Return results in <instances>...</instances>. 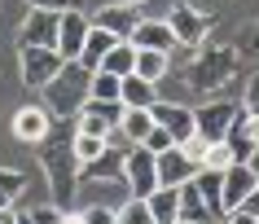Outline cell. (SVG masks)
Listing matches in <instances>:
<instances>
[{"instance_id":"6da1fadb","label":"cell","mask_w":259,"mask_h":224,"mask_svg":"<svg viewBox=\"0 0 259 224\" xmlns=\"http://www.w3.org/2000/svg\"><path fill=\"white\" fill-rule=\"evenodd\" d=\"M88 88H93V70L79 66V62H66V66L40 88L44 93V110L57 114V119H75V114L83 110V101H88Z\"/></svg>"},{"instance_id":"7a4b0ae2","label":"cell","mask_w":259,"mask_h":224,"mask_svg":"<svg viewBox=\"0 0 259 224\" xmlns=\"http://www.w3.org/2000/svg\"><path fill=\"white\" fill-rule=\"evenodd\" d=\"M123 185L132 198H150L158 189V154H150L145 145H132L123 158Z\"/></svg>"},{"instance_id":"3957f363","label":"cell","mask_w":259,"mask_h":224,"mask_svg":"<svg viewBox=\"0 0 259 224\" xmlns=\"http://www.w3.org/2000/svg\"><path fill=\"white\" fill-rule=\"evenodd\" d=\"M62 66H66V57L57 53V49H35V44L18 49V70H22V84L27 88H44Z\"/></svg>"},{"instance_id":"277c9868","label":"cell","mask_w":259,"mask_h":224,"mask_svg":"<svg viewBox=\"0 0 259 224\" xmlns=\"http://www.w3.org/2000/svg\"><path fill=\"white\" fill-rule=\"evenodd\" d=\"M57 27H62V14L31 5V14L22 18V31H18V49H22V44H35V49H57Z\"/></svg>"},{"instance_id":"5b68a950","label":"cell","mask_w":259,"mask_h":224,"mask_svg":"<svg viewBox=\"0 0 259 224\" xmlns=\"http://www.w3.org/2000/svg\"><path fill=\"white\" fill-rule=\"evenodd\" d=\"M237 110H242V106H233V101H211L202 110H193V132L206 137V141H224L229 127H233V119H237Z\"/></svg>"},{"instance_id":"8992f818","label":"cell","mask_w":259,"mask_h":224,"mask_svg":"<svg viewBox=\"0 0 259 224\" xmlns=\"http://www.w3.org/2000/svg\"><path fill=\"white\" fill-rule=\"evenodd\" d=\"M88 31H93V18L83 14V9H66L62 14V27H57V53L66 57V62H79Z\"/></svg>"},{"instance_id":"52a82bcc","label":"cell","mask_w":259,"mask_h":224,"mask_svg":"<svg viewBox=\"0 0 259 224\" xmlns=\"http://www.w3.org/2000/svg\"><path fill=\"white\" fill-rule=\"evenodd\" d=\"M167 27L176 31V44L198 49V44L206 40V31H211V18H206L202 9H193V5H176V9H171V18H167Z\"/></svg>"},{"instance_id":"ba28073f","label":"cell","mask_w":259,"mask_h":224,"mask_svg":"<svg viewBox=\"0 0 259 224\" xmlns=\"http://www.w3.org/2000/svg\"><path fill=\"white\" fill-rule=\"evenodd\" d=\"M49 127H53V114L44 110V106H22L14 114V137L22 145H44L49 141Z\"/></svg>"},{"instance_id":"9c48e42d","label":"cell","mask_w":259,"mask_h":224,"mask_svg":"<svg viewBox=\"0 0 259 224\" xmlns=\"http://www.w3.org/2000/svg\"><path fill=\"white\" fill-rule=\"evenodd\" d=\"M150 114H154L158 127H167V132L176 137V145L193 137V110H185V106H176V101H154Z\"/></svg>"},{"instance_id":"30bf717a","label":"cell","mask_w":259,"mask_h":224,"mask_svg":"<svg viewBox=\"0 0 259 224\" xmlns=\"http://www.w3.org/2000/svg\"><path fill=\"white\" fill-rule=\"evenodd\" d=\"M193 176H198V163L180 145H171V150L158 154V185H189Z\"/></svg>"},{"instance_id":"8fae6325","label":"cell","mask_w":259,"mask_h":224,"mask_svg":"<svg viewBox=\"0 0 259 224\" xmlns=\"http://www.w3.org/2000/svg\"><path fill=\"white\" fill-rule=\"evenodd\" d=\"M137 5H106L101 14L93 18V27H101V31H110L114 40H132V31H137Z\"/></svg>"},{"instance_id":"7c38bea8","label":"cell","mask_w":259,"mask_h":224,"mask_svg":"<svg viewBox=\"0 0 259 224\" xmlns=\"http://www.w3.org/2000/svg\"><path fill=\"white\" fill-rule=\"evenodd\" d=\"M193 189L202 194V202L211 207V215H215V224L229 215L224 211V171H211V167H198V176H193Z\"/></svg>"},{"instance_id":"4fadbf2b","label":"cell","mask_w":259,"mask_h":224,"mask_svg":"<svg viewBox=\"0 0 259 224\" xmlns=\"http://www.w3.org/2000/svg\"><path fill=\"white\" fill-rule=\"evenodd\" d=\"M255 185H259V176L250 171V163H233V167L224 171V211L242 207V198L250 194Z\"/></svg>"},{"instance_id":"5bb4252c","label":"cell","mask_w":259,"mask_h":224,"mask_svg":"<svg viewBox=\"0 0 259 224\" xmlns=\"http://www.w3.org/2000/svg\"><path fill=\"white\" fill-rule=\"evenodd\" d=\"M132 44L137 49H154V53H171L176 49V31L167 27V22H145L141 18L137 31H132Z\"/></svg>"},{"instance_id":"9a60e30c","label":"cell","mask_w":259,"mask_h":224,"mask_svg":"<svg viewBox=\"0 0 259 224\" xmlns=\"http://www.w3.org/2000/svg\"><path fill=\"white\" fill-rule=\"evenodd\" d=\"M145 202H150L154 224H176L180 220V185H158Z\"/></svg>"},{"instance_id":"2e32d148","label":"cell","mask_w":259,"mask_h":224,"mask_svg":"<svg viewBox=\"0 0 259 224\" xmlns=\"http://www.w3.org/2000/svg\"><path fill=\"white\" fill-rule=\"evenodd\" d=\"M119 101L127 106V110H150L154 101H158V84L141 79V75H123V93H119Z\"/></svg>"},{"instance_id":"e0dca14e","label":"cell","mask_w":259,"mask_h":224,"mask_svg":"<svg viewBox=\"0 0 259 224\" xmlns=\"http://www.w3.org/2000/svg\"><path fill=\"white\" fill-rule=\"evenodd\" d=\"M123 158H127V150H110L106 145L101 158L83 163V176H88V181H123Z\"/></svg>"},{"instance_id":"ac0fdd59","label":"cell","mask_w":259,"mask_h":224,"mask_svg":"<svg viewBox=\"0 0 259 224\" xmlns=\"http://www.w3.org/2000/svg\"><path fill=\"white\" fill-rule=\"evenodd\" d=\"M97 70H106V75H132V70H137V44L119 40L106 57H101V66H97Z\"/></svg>"},{"instance_id":"d6986e66","label":"cell","mask_w":259,"mask_h":224,"mask_svg":"<svg viewBox=\"0 0 259 224\" xmlns=\"http://www.w3.org/2000/svg\"><path fill=\"white\" fill-rule=\"evenodd\" d=\"M114 35H110V31H101V27H93L88 31V40H83V53H79V66H88V70H97L101 66V57L110 53V49H114Z\"/></svg>"},{"instance_id":"ffe728a7","label":"cell","mask_w":259,"mask_h":224,"mask_svg":"<svg viewBox=\"0 0 259 224\" xmlns=\"http://www.w3.org/2000/svg\"><path fill=\"white\" fill-rule=\"evenodd\" d=\"M180 220H193V224H215V215H211V207L202 202V194L189 185H180Z\"/></svg>"},{"instance_id":"44dd1931","label":"cell","mask_w":259,"mask_h":224,"mask_svg":"<svg viewBox=\"0 0 259 224\" xmlns=\"http://www.w3.org/2000/svg\"><path fill=\"white\" fill-rule=\"evenodd\" d=\"M154 132V114L150 110H123V123H119V137L127 145H141V141Z\"/></svg>"},{"instance_id":"7402d4cb","label":"cell","mask_w":259,"mask_h":224,"mask_svg":"<svg viewBox=\"0 0 259 224\" xmlns=\"http://www.w3.org/2000/svg\"><path fill=\"white\" fill-rule=\"evenodd\" d=\"M132 75H141V79H150V84H158L167 75V53H154V49H137V70Z\"/></svg>"},{"instance_id":"603a6c76","label":"cell","mask_w":259,"mask_h":224,"mask_svg":"<svg viewBox=\"0 0 259 224\" xmlns=\"http://www.w3.org/2000/svg\"><path fill=\"white\" fill-rule=\"evenodd\" d=\"M119 93H123V75L93 70V88H88V97H93V101H119Z\"/></svg>"},{"instance_id":"cb8c5ba5","label":"cell","mask_w":259,"mask_h":224,"mask_svg":"<svg viewBox=\"0 0 259 224\" xmlns=\"http://www.w3.org/2000/svg\"><path fill=\"white\" fill-rule=\"evenodd\" d=\"M22 189H27V176L14 167H0V211L5 207H14L18 198H22Z\"/></svg>"},{"instance_id":"d4e9b609","label":"cell","mask_w":259,"mask_h":224,"mask_svg":"<svg viewBox=\"0 0 259 224\" xmlns=\"http://www.w3.org/2000/svg\"><path fill=\"white\" fill-rule=\"evenodd\" d=\"M70 145H75V158H79V163H93V158L106 154V137H88V132H75V141H70Z\"/></svg>"},{"instance_id":"484cf974","label":"cell","mask_w":259,"mask_h":224,"mask_svg":"<svg viewBox=\"0 0 259 224\" xmlns=\"http://www.w3.org/2000/svg\"><path fill=\"white\" fill-rule=\"evenodd\" d=\"M114 211H119V224H154L150 202H145V198H127V202L114 207Z\"/></svg>"},{"instance_id":"4316f807","label":"cell","mask_w":259,"mask_h":224,"mask_svg":"<svg viewBox=\"0 0 259 224\" xmlns=\"http://www.w3.org/2000/svg\"><path fill=\"white\" fill-rule=\"evenodd\" d=\"M237 158H233V150L224 145V141H211V150H206V158H202V167H211V171H229Z\"/></svg>"},{"instance_id":"83f0119b","label":"cell","mask_w":259,"mask_h":224,"mask_svg":"<svg viewBox=\"0 0 259 224\" xmlns=\"http://www.w3.org/2000/svg\"><path fill=\"white\" fill-rule=\"evenodd\" d=\"M141 145H145L150 154H163V150H171V145H176V137H171L167 127H158V123H154V132H150L145 141H141Z\"/></svg>"},{"instance_id":"f1b7e54d","label":"cell","mask_w":259,"mask_h":224,"mask_svg":"<svg viewBox=\"0 0 259 224\" xmlns=\"http://www.w3.org/2000/svg\"><path fill=\"white\" fill-rule=\"evenodd\" d=\"M180 150H185V154H189L193 163L202 167V158H206V150H211V141H206V137H198V132H193L189 141H180Z\"/></svg>"},{"instance_id":"f546056e","label":"cell","mask_w":259,"mask_h":224,"mask_svg":"<svg viewBox=\"0 0 259 224\" xmlns=\"http://www.w3.org/2000/svg\"><path fill=\"white\" fill-rule=\"evenodd\" d=\"M79 215H83V224H119V211L114 207H88Z\"/></svg>"},{"instance_id":"4dcf8cb0","label":"cell","mask_w":259,"mask_h":224,"mask_svg":"<svg viewBox=\"0 0 259 224\" xmlns=\"http://www.w3.org/2000/svg\"><path fill=\"white\" fill-rule=\"evenodd\" d=\"M27 215H31L35 224H57L66 211H57V207H35V211H27Z\"/></svg>"},{"instance_id":"1f68e13d","label":"cell","mask_w":259,"mask_h":224,"mask_svg":"<svg viewBox=\"0 0 259 224\" xmlns=\"http://www.w3.org/2000/svg\"><path fill=\"white\" fill-rule=\"evenodd\" d=\"M40 9H53V14H66V9H83V0H35Z\"/></svg>"},{"instance_id":"d6a6232c","label":"cell","mask_w":259,"mask_h":224,"mask_svg":"<svg viewBox=\"0 0 259 224\" xmlns=\"http://www.w3.org/2000/svg\"><path fill=\"white\" fill-rule=\"evenodd\" d=\"M246 110L259 114V75H250V84H246Z\"/></svg>"},{"instance_id":"836d02e7","label":"cell","mask_w":259,"mask_h":224,"mask_svg":"<svg viewBox=\"0 0 259 224\" xmlns=\"http://www.w3.org/2000/svg\"><path fill=\"white\" fill-rule=\"evenodd\" d=\"M233 211H237V207H233ZM242 211H246V215H255V220H259V185H255V189H250V194L242 198Z\"/></svg>"},{"instance_id":"e575fe53","label":"cell","mask_w":259,"mask_h":224,"mask_svg":"<svg viewBox=\"0 0 259 224\" xmlns=\"http://www.w3.org/2000/svg\"><path fill=\"white\" fill-rule=\"evenodd\" d=\"M224 220H229V224H259L255 215H246L242 207H237V211H229V215H224Z\"/></svg>"},{"instance_id":"d590c367","label":"cell","mask_w":259,"mask_h":224,"mask_svg":"<svg viewBox=\"0 0 259 224\" xmlns=\"http://www.w3.org/2000/svg\"><path fill=\"white\" fill-rule=\"evenodd\" d=\"M0 224H18V211H14V207H5V211H0Z\"/></svg>"},{"instance_id":"8d00e7d4","label":"cell","mask_w":259,"mask_h":224,"mask_svg":"<svg viewBox=\"0 0 259 224\" xmlns=\"http://www.w3.org/2000/svg\"><path fill=\"white\" fill-rule=\"evenodd\" d=\"M246 163H250V171H255V176H259V145H255V150H250V158H246Z\"/></svg>"},{"instance_id":"74e56055","label":"cell","mask_w":259,"mask_h":224,"mask_svg":"<svg viewBox=\"0 0 259 224\" xmlns=\"http://www.w3.org/2000/svg\"><path fill=\"white\" fill-rule=\"evenodd\" d=\"M57 224H83V215H62Z\"/></svg>"},{"instance_id":"f35d334b","label":"cell","mask_w":259,"mask_h":224,"mask_svg":"<svg viewBox=\"0 0 259 224\" xmlns=\"http://www.w3.org/2000/svg\"><path fill=\"white\" fill-rule=\"evenodd\" d=\"M18 224H35V220H31V215H27V211H18Z\"/></svg>"},{"instance_id":"ab89813d","label":"cell","mask_w":259,"mask_h":224,"mask_svg":"<svg viewBox=\"0 0 259 224\" xmlns=\"http://www.w3.org/2000/svg\"><path fill=\"white\" fill-rule=\"evenodd\" d=\"M119 5H145V0H119Z\"/></svg>"},{"instance_id":"60d3db41","label":"cell","mask_w":259,"mask_h":224,"mask_svg":"<svg viewBox=\"0 0 259 224\" xmlns=\"http://www.w3.org/2000/svg\"><path fill=\"white\" fill-rule=\"evenodd\" d=\"M176 224H193V220H176Z\"/></svg>"},{"instance_id":"b9f144b4","label":"cell","mask_w":259,"mask_h":224,"mask_svg":"<svg viewBox=\"0 0 259 224\" xmlns=\"http://www.w3.org/2000/svg\"><path fill=\"white\" fill-rule=\"evenodd\" d=\"M220 224H229V220H220Z\"/></svg>"}]
</instances>
